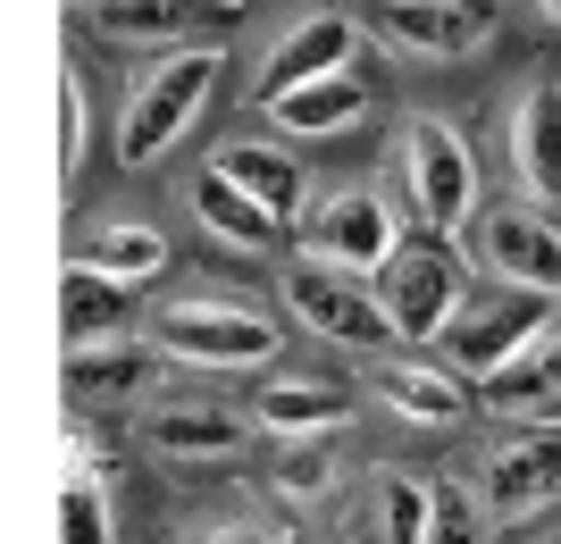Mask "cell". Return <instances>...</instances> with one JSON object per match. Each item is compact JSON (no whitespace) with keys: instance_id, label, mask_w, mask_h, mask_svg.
<instances>
[{"instance_id":"cell-19","label":"cell","mask_w":561,"mask_h":544,"mask_svg":"<svg viewBox=\"0 0 561 544\" xmlns=\"http://www.w3.org/2000/svg\"><path fill=\"white\" fill-rule=\"evenodd\" d=\"M168 360L151 344H93V352H68V394L84 403H135V394H160Z\"/></svg>"},{"instance_id":"cell-15","label":"cell","mask_w":561,"mask_h":544,"mask_svg":"<svg viewBox=\"0 0 561 544\" xmlns=\"http://www.w3.org/2000/svg\"><path fill=\"white\" fill-rule=\"evenodd\" d=\"M218 176H227V185L243 193L268 227H294V218H302V201H310L302 160H294V151H277V142H252V135L218 151Z\"/></svg>"},{"instance_id":"cell-21","label":"cell","mask_w":561,"mask_h":544,"mask_svg":"<svg viewBox=\"0 0 561 544\" xmlns=\"http://www.w3.org/2000/svg\"><path fill=\"white\" fill-rule=\"evenodd\" d=\"M126 319H135V293H126V285H101V277H84V268L59 277V335H68V352L117 344Z\"/></svg>"},{"instance_id":"cell-29","label":"cell","mask_w":561,"mask_h":544,"mask_svg":"<svg viewBox=\"0 0 561 544\" xmlns=\"http://www.w3.org/2000/svg\"><path fill=\"white\" fill-rule=\"evenodd\" d=\"M210 544H294L285 528H260V520H234V528H218Z\"/></svg>"},{"instance_id":"cell-22","label":"cell","mask_w":561,"mask_h":544,"mask_svg":"<svg viewBox=\"0 0 561 544\" xmlns=\"http://www.w3.org/2000/svg\"><path fill=\"white\" fill-rule=\"evenodd\" d=\"M427 511H436V477L420 470H377L369 477V544H427Z\"/></svg>"},{"instance_id":"cell-2","label":"cell","mask_w":561,"mask_h":544,"mask_svg":"<svg viewBox=\"0 0 561 544\" xmlns=\"http://www.w3.org/2000/svg\"><path fill=\"white\" fill-rule=\"evenodd\" d=\"M369 293H377V310H386L394 344H436L445 319L469 302V261H461V243L402 235L394 252H386V268L369 277Z\"/></svg>"},{"instance_id":"cell-27","label":"cell","mask_w":561,"mask_h":544,"mask_svg":"<svg viewBox=\"0 0 561 544\" xmlns=\"http://www.w3.org/2000/svg\"><path fill=\"white\" fill-rule=\"evenodd\" d=\"M427 544H494V520L478 511L469 477H436V511H427Z\"/></svg>"},{"instance_id":"cell-18","label":"cell","mask_w":561,"mask_h":544,"mask_svg":"<svg viewBox=\"0 0 561 544\" xmlns=\"http://www.w3.org/2000/svg\"><path fill=\"white\" fill-rule=\"evenodd\" d=\"M68 268H84V277H101V285L142 293V285L168 268V235H160V227H142V218H117V227H93V235L76 243Z\"/></svg>"},{"instance_id":"cell-7","label":"cell","mask_w":561,"mask_h":544,"mask_svg":"<svg viewBox=\"0 0 561 544\" xmlns=\"http://www.w3.org/2000/svg\"><path fill=\"white\" fill-rule=\"evenodd\" d=\"M469 252L486 268L494 285H512V293H561V227L537 210V201H478L469 218Z\"/></svg>"},{"instance_id":"cell-26","label":"cell","mask_w":561,"mask_h":544,"mask_svg":"<svg viewBox=\"0 0 561 544\" xmlns=\"http://www.w3.org/2000/svg\"><path fill=\"white\" fill-rule=\"evenodd\" d=\"M84 18L101 34H117V43H160V34H185V18H202V9H176V0H101Z\"/></svg>"},{"instance_id":"cell-30","label":"cell","mask_w":561,"mask_h":544,"mask_svg":"<svg viewBox=\"0 0 561 544\" xmlns=\"http://www.w3.org/2000/svg\"><path fill=\"white\" fill-rule=\"evenodd\" d=\"M528 18H537V25H553V34H561V0H537Z\"/></svg>"},{"instance_id":"cell-8","label":"cell","mask_w":561,"mask_h":544,"mask_svg":"<svg viewBox=\"0 0 561 544\" xmlns=\"http://www.w3.org/2000/svg\"><path fill=\"white\" fill-rule=\"evenodd\" d=\"M469 495H478V511H486L494 528H537L561 502V436L553 427H519V436L486 444Z\"/></svg>"},{"instance_id":"cell-10","label":"cell","mask_w":561,"mask_h":544,"mask_svg":"<svg viewBox=\"0 0 561 544\" xmlns=\"http://www.w3.org/2000/svg\"><path fill=\"white\" fill-rule=\"evenodd\" d=\"M352 25L377 34L394 59H427V68L478 59L494 43V9H469V0H386V9H352Z\"/></svg>"},{"instance_id":"cell-9","label":"cell","mask_w":561,"mask_h":544,"mask_svg":"<svg viewBox=\"0 0 561 544\" xmlns=\"http://www.w3.org/2000/svg\"><path fill=\"white\" fill-rule=\"evenodd\" d=\"M277 285H285V310H294L319 344H335V352H369V360L394 352V327H386V310H377V293L360 277H335V268H319V261H294Z\"/></svg>"},{"instance_id":"cell-25","label":"cell","mask_w":561,"mask_h":544,"mask_svg":"<svg viewBox=\"0 0 561 544\" xmlns=\"http://www.w3.org/2000/svg\"><path fill=\"white\" fill-rule=\"evenodd\" d=\"M285 502H328L335 486H344V452H335V436H302V444H285L277 452V477H268Z\"/></svg>"},{"instance_id":"cell-13","label":"cell","mask_w":561,"mask_h":544,"mask_svg":"<svg viewBox=\"0 0 561 544\" xmlns=\"http://www.w3.org/2000/svg\"><path fill=\"white\" fill-rule=\"evenodd\" d=\"M369 403L377 410H394V419H411V427H461L469 419V394L453 369H436V360H420V352H386V360H369Z\"/></svg>"},{"instance_id":"cell-24","label":"cell","mask_w":561,"mask_h":544,"mask_svg":"<svg viewBox=\"0 0 561 544\" xmlns=\"http://www.w3.org/2000/svg\"><path fill=\"white\" fill-rule=\"evenodd\" d=\"M193 210H202V227H210L218 243H234V252H268V243L285 235V227H268V218H260L252 201L218 176V167H202V176H193Z\"/></svg>"},{"instance_id":"cell-20","label":"cell","mask_w":561,"mask_h":544,"mask_svg":"<svg viewBox=\"0 0 561 544\" xmlns=\"http://www.w3.org/2000/svg\"><path fill=\"white\" fill-rule=\"evenodd\" d=\"M478 403H486V410H512V419H537V427H553V436H561V327L545 335L537 352H519L503 378L478 385Z\"/></svg>"},{"instance_id":"cell-6","label":"cell","mask_w":561,"mask_h":544,"mask_svg":"<svg viewBox=\"0 0 561 544\" xmlns=\"http://www.w3.org/2000/svg\"><path fill=\"white\" fill-rule=\"evenodd\" d=\"M294 227H302V261L335 268V277H360V285H369L377 268H386V252L402 243V218H394V201H386L377 185L310 193Z\"/></svg>"},{"instance_id":"cell-3","label":"cell","mask_w":561,"mask_h":544,"mask_svg":"<svg viewBox=\"0 0 561 544\" xmlns=\"http://www.w3.org/2000/svg\"><path fill=\"white\" fill-rule=\"evenodd\" d=\"M218 43H185V50H168L160 68L142 76L135 93H126V118H117V160L126 167H151L168 151V142L185 135L202 109H210V93H218Z\"/></svg>"},{"instance_id":"cell-11","label":"cell","mask_w":561,"mask_h":544,"mask_svg":"<svg viewBox=\"0 0 561 544\" xmlns=\"http://www.w3.org/2000/svg\"><path fill=\"white\" fill-rule=\"evenodd\" d=\"M352 50H360L352 9H302V18L277 34V50L260 59V101H285V93H302V84L352 76Z\"/></svg>"},{"instance_id":"cell-1","label":"cell","mask_w":561,"mask_h":544,"mask_svg":"<svg viewBox=\"0 0 561 544\" xmlns=\"http://www.w3.org/2000/svg\"><path fill=\"white\" fill-rule=\"evenodd\" d=\"M553 327H561V302H545V293H512V285L469 293L445 319V335H436V369H453V378L478 394V385L503 378L519 352H537Z\"/></svg>"},{"instance_id":"cell-12","label":"cell","mask_w":561,"mask_h":544,"mask_svg":"<svg viewBox=\"0 0 561 544\" xmlns=\"http://www.w3.org/2000/svg\"><path fill=\"white\" fill-rule=\"evenodd\" d=\"M503 151H512V176H519V201H561V84L553 76H528L503 118Z\"/></svg>"},{"instance_id":"cell-31","label":"cell","mask_w":561,"mask_h":544,"mask_svg":"<svg viewBox=\"0 0 561 544\" xmlns=\"http://www.w3.org/2000/svg\"><path fill=\"white\" fill-rule=\"evenodd\" d=\"M528 544H561V528H537V536H528Z\"/></svg>"},{"instance_id":"cell-16","label":"cell","mask_w":561,"mask_h":544,"mask_svg":"<svg viewBox=\"0 0 561 544\" xmlns=\"http://www.w3.org/2000/svg\"><path fill=\"white\" fill-rule=\"evenodd\" d=\"M252 427H268L277 444H302V436H335L352 419V385L335 378H268L260 385V403L243 410Z\"/></svg>"},{"instance_id":"cell-14","label":"cell","mask_w":561,"mask_h":544,"mask_svg":"<svg viewBox=\"0 0 561 544\" xmlns=\"http://www.w3.org/2000/svg\"><path fill=\"white\" fill-rule=\"evenodd\" d=\"M59 544H117L110 477H101V444L84 419H68V436H59Z\"/></svg>"},{"instance_id":"cell-17","label":"cell","mask_w":561,"mask_h":544,"mask_svg":"<svg viewBox=\"0 0 561 544\" xmlns=\"http://www.w3.org/2000/svg\"><path fill=\"white\" fill-rule=\"evenodd\" d=\"M142 436H151V452H168V461H234V452L252 444V419H243V410H218V403H160L142 419Z\"/></svg>"},{"instance_id":"cell-4","label":"cell","mask_w":561,"mask_h":544,"mask_svg":"<svg viewBox=\"0 0 561 544\" xmlns=\"http://www.w3.org/2000/svg\"><path fill=\"white\" fill-rule=\"evenodd\" d=\"M160 360H185V369H260L277 352V319L252 302H218V293H193V302H160L151 310V335H142Z\"/></svg>"},{"instance_id":"cell-28","label":"cell","mask_w":561,"mask_h":544,"mask_svg":"<svg viewBox=\"0 0 561 544\" xmlns=\"http://www.w3.org/2000/svg\"><path fill=\"white\" fill-rule=\"evenodd\" d=\"M59 167H68V176L84 167V84H76V76L59 84Z\"/></svg>"},{"instance_id":"cell-5","label":"cell","mask_w":561,"mask_h":544,"mask_svg":"<svg viewBox=\"0 0 561 544\" xmlns=\"http://www.w3.org/2000/svg\"><path fill=\"white\" fill-rule=\"evenodd\" d=\"M402 193L436 243H461L478 218V151L461 142L453 118H402Z\"/></svg>"},{"instance_id":"cell-32","label":"cell","mask_w":561,"mask_h":544,"mask_svg":"<svg viewBox=\"0 0 561 544\" xmlns=\"http://www.w3.org/2000/svg\"><path fill=\"white\" fill-rule=\"evenodd\" d=\"M553 302H561V293H553Z\"/></svg>"},{"instance_id":"cell-23","label":"cell","mask_w":561,"mask_h":544,"mask_svg":"<svg viewBox=\"0 0 561 544\" xmlns=\"http://www.w3.org/2000/svg\"><path fill=\"white\" fill-rule=\"evenodd\" d=\"M268 118H277L285 135H344V126L369 118V84H360V76H328V84H302V93L268 101Z\"/></svg>"}]
</instances>
